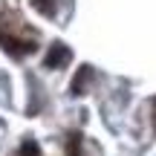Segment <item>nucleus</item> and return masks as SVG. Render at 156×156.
I'll return each mask as SVG.
<instances>
[{
    "label": "nucleus",
    "instance_id": "20e7f679",
    "mask_svg": "<svg viewBox=\"0 0 156 156\" xmlns=\"http://www.w3.org/2000/svg\"><path fill=\"white\" fill-rule=\"evenodd\" d=\"M78 145H81V136H78V133H69V142H67V153H69V156H78Z\"/></svg>",
    "mask_w": 156,
    "mask_h": 156
},
{
    "label": "nucleus",
    "instance_id": "f03ea898",
    "mask_svg": "<svg viewBox=\"0 0 156 156\" xmlns=\"http://www.w3.org/2000/svg\"><path fill=\"white\" fill-rule=\"evenodd\" d=\"M93 78V67H81L78 69V75L73 78V93L75 95H81V93H87V81Z\"/></svg>",
    "mask_w": 156,
    "mask_h": 156
},
{
    "label": "nucleus",
    "instance_id": "f257e3e1",
    "mask_svg": "<svg viewBox=\"0 0 156 156\" xmlns=\"http://www.w3.org/2000/svg\"><path fill=\"white\" fill-rule=\"evenodd\" d=\"M69 58H73L69 46H64V44H52L49 52H46V58H44V67H46V69H61L64 64H69Z\"/></svg>",
    "mask_w": 156,
    "mask_h": 156
},
{
    "label": "nucleus",
    "instance_id": "7ed1b4c3",
    "mask_svg": "<svg viewBox=\"0 0 156 156\" xmlns=\"http://www.w3.org/2000/svg\"><path fill=\"white\" fill-rule=\"evenodd\" d=\"M32 6H35L44 17H52V15H55V0H32Z\"/></svg>",
    "mask_w": 156,
    "mask_h": 156
}]
</instances>
